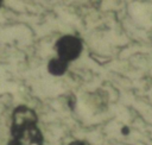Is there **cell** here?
Instances as JSON below:
<instances>
[{"label":"cell","mask_w":152,"mask_h":145,"mask_svg":"<svg viewBox=\"0 0 152 145\" xmlns=\"http://www.w3.org/2000/svg\"><path fill=\"white\" fill-rule=\"evenodd\" d=\"M11 140L7 145H43L44 137L38 126L34 109L20 105L13 109L11 121Z\"/></svg>","instance_id":"cell-1"},{"label":"cell","mask_w":152,"mask_h":145,"mask_svg":"<svg viewBox=\"0 0 152 145\" xmlns=\"http://www.w3.org/2000/svg\"><path fill=\"white\" fill-rule=\"evenodd\" d=\"M55 50L58 58L65 63H70L77 59L83 50L82 39L74 34H64L55 43Z\"/></svg>","instance_id":"cell-2"},{"label":"cell","mask_w":152,"mask_h":145,"mask_svg":"<svg viewBox=\"0 0 152 145\" xmlns=\"http://www.w3.org/2000/svg\"><path fill=\"white\" fill-rule=\"evenodd\" d=\"M68 67H69L68 63H65V62L61 61L58 57H56V58L50 59V62L48 63L46 69H48V71H49L51 75H53V76H62V75L66 71Z\"/></svg>","instance_id":"cell-3"},{"label":"cell","mask_w":152,"mask_h":145,"mask_svg":"<svg viewBox=\"0 0 152 145\" xmlns=\"http://www.w3.org/2000/svg\"><path fill=\"white\" fill-rule=\"evenodd\" d=\"M69 145H87V144L82 140H72L71 143H69Z\"/></svg>","instance_id":"cell-4"},{"label":"cell","mask_w":152,"mask_h":145,"mask_svg":"<svg viewBox=\"0 0 152 145\" xmlns=\"http://www.w3.org/2000/svg\"><path fill=\"white\" fill-rule=\"evenodd\" d=\"M1 5H2V1H0V7H1Z\"/></svg>","instance_id":"cell-5"}]
</instances>
